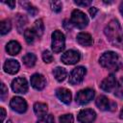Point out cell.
Here are the masks:
<instances>
[{
  "mask_svg": "<svg viewBox=\"0 0 123 123\" xmlns=\"http://www.w3.org/2000/svg\"><path fill=\"white\" fill-rule=\"evenodd\" d=\"M104 33L111 43L114 45H118L122 42L123 33H122L121 26L116 19H112L107 24V26L105 27Z\"/></svg>",
  "mask_w": 123,
  "mask_h": 123,
  "instance_id": "obj_1",
  "label": "cell"
},
{
  "mask_svg": "<svg viewBox=\"0 0 123 123\" xmlns=\"http://www.w3.org/2000/svg\"><path fill=\"white\" fill-rule=\"evenodd\" d=\"M119 11H120V12H121V14H122V16H123V1L120 3V5H119Z\"/></svg>",
  "mask_w": 123,
  "mask_h": 123,
  "instance_id": "obj_37",
  "label": "cell"
},
{
  "mask_svg": "<svg viewBox=\"0 0 123 123\" xmlns=\"http://www.w3.org/2000/svg\"><path fill=\"white\" fill-rule=\"evenodd\" d=\"M10 106L13 111H15L16 112H19V113H23L27 110L26 101L23 98L19 97V96L13 97L10 102Z\"/></svg>",
  "mask_w": 123,
  "mask_h": 123,
  "instance_id": "obj_10",
  "label": "cell"
},
{
  "mask_svg": "<svg viewBox=\"0 0 123 123\" xmlns=\"http://www.w3.org/2000/svg\"><path fill=\"white\" fill-rule=\"evenodd\" d=\"M72 23H71V21H69L68 19H65L64 21H63V27L67 30V31H70L71 29H72Z\"/></svg>",
  "mask_w": 123,
  "mask_h": 123,
  "instance_id": "obj_33",
  "label": "cell"
},
{
  "mask_svg": "<svg viewBox=\"0 0 123 123\" xmlns=\"http://www.w3.org/2000/svg\"><path fill=\"white\" fill-rule=\"evenodd\" d=\"M77 41L82 46H90L93 43V39H92L91 36L85 32L79 33L77 35Z\"/></svg>",
  "mask_w": 123,
  "mask_h": 123,
  "instance_id": "obj_16",
  "label": "cell"
},
{
  "mask_svg": "<svg viewBox=\"0 0 123 123\" xmlns=\"http://www.w3.org/2000/svg\"><path fill=\"white\" fill-rule=\"evenodd\" d=\"M36 37H37V35H36L35 31L33 30V28L32 29H26L24 31V37H25V40L27 41V43H29V44L33 43Z\"/></svg>",
  "mask_w": 123,
  "mask_h": 123,
  "instance_id": "obj_23",
  "label": "cell"
},
{
  "mask_svg": "<svg viewBox=\"0 0 123 123\" xmlns=\"http://www.w3.org/2000/svg\"><path fill=\"white\" fill-rule=\"evenodd\" d=\"M86 73V70L85 67L83 66L75 67L69 75V83L71 85H79L84 80Z\"/></svg>",
  "mask_w": 123,
  "mask_h": 123,
  "instance_id": "obj_6",
  "label": "cell"
},
{
  "mask_svg": "<svg viewBox=\"0 0 123 123\" xmlns=\"http://www.w3.org/2000/svg\"><path fill=\"white\" fill-rule=\"evenodd\" d=\"M114 94L116 97L123 99V78H121L116 84V86L114 88Z\"/></svg>",
  "mask_w": 123,
  "mask_h": 123,
  "instance_id": "obj_25",
  "label": "cell"
},
{
  "mask_svg": "<svg viewBox=\"0 0 123 123\" xmlns=\"http://www.w3.org/2000/svg\"><path fill=\"white\" fill-rule=\"evenodd\" d=\"M12 88L16 93H26L28 91V83L24 78H15L12 82Z\"/></svg>",
  "mask_w": 123,
  "mask_h": 123,
  "instance_id": "obj_9",
  "label": "cell"
},
{
  "mask_svg": "<svg viewBox=\"0 0 123 123\" xmlns=\"http://www.w3.org/2000/svg\"><path fill=\"white\" fill-rule=\"evenodd\" d=\"M60 123H73L74 118L72 114H63L60 117Z\"/></svg>",
  "mask_w": 123,
  "mask_h": 123,
  "instance_id": "obj_28",
  "label": "cell"
},
{
  "mask_svg": "<svg viewBox=\"0 0 123 123\" xmlns=\"http://www.w3.org/2000/svg\"><path fill=\"white\" fill-rule=\"evenodd\" d=\"M4 70L9 74H15L19 70V63L15 60H8L4 63Z\"/></svg>",
  "mask_w": 123,
  "mask_h": 123,
  "instance_id": "obj_15",
  "label": "cell"
},
{
  "mask_svg": "<svg viewBox=\"0 0 123 123\" xmlns=\"http://www.w3.org/2000/svg\"><path fill=\"white\" fill-rule=\"evenodd\" d=\"M36 62H37V57H36V55H34V54L28 53V54H26V55L23 57V62H24V64H25L26 66H28V67L34 66L35 63H36Z\"/></svg>",
  "mask_w": 123,
  "mask_h": 123,
  "instance_id": "obj_20",
  "label": "cell"
},
{
  "mask_svg": "<svg viewBox=\"0 0 123 123\" xmlns=\"http://www.w3.org/2000/svg\"><path fill=\"white\" fill-rule=\"evenodd\" d=\"M53 74H54V77L56 78L57 81L59 82H62L65 78H66V75H67V72L66 70L63 68V67H56L54 70H53Z\"/></svg>",
  "mask_w": 123,
  "mask_h": 123,
  "instance_id": "obj_19",
  "label": "cell"
},
{
  "mask_svg": "<svg viewBox=\"0 0 123 123\" xmlns=\"http://www.w3.org/2000/svg\"><path fill=\"white\" fill-rule=\"evenodd\" d=\"M6 50H7V52H8L10 55L15 56V55H17V54L20 52L21 46H20V44H19L17 41L12 40V41H10V42L7 44Z\"/></svg>",
  "mask_w": 123,
  "mask_h": 123,
  "instance_id": "obj_17",
  "label": "cell"
},
{
  "mask_svg": "<svg viewBox=\"0 0 123 123\" xmlns=\"http://www.w3.org/2000/svg\"><path fill=\"white\" fill-rule=\"evenodd\" d=\"M33 30L35 31L37 37H41L42 36L43 31H44V25H43V22H42L41 19H37L35 22V25L33 27Z\"/></svg>",
  "mask_w": 123,
  "mask_h": 123,
  "instance_id": "obj_21",
  "label": "cell"
},
{
  "mask_svg": "<svg viewBox=\"0 0 123 123\" xmlns=\"http://www.w3.org/2000/svg\"><path fill=\"white\" fill-rule=\"evenodd\" d=\"M15 22H16V25H17L18 32H21L22 28H23V27L25 26V24L27 23V18H26V16H24V15H22V14H17V15H16Z\"/></svg>",
  "mask_w": 123,
  "mask_h": 123,
  "instance_id": "obj_24",
  "label": "cell"
},
{
  "mask_svg": "<svg viewBox=\"0 0 123 123\" xmlns=\"http://www.w3.org/2000/svg\"><path fill=\"white\" fill-rule=\"evenodd\" d=\"M94 90L91 88H86V89H82L80 90L75 97L76 103L80 104V105H86L87 103H89L93 97H94Z\"/></svg>",
  "mask_w": 123,
  "mask_h": 123,
  "instance_id": "obj_5",
  "label": "cell"
},
{
  "mask_svg": "<svg viewBox=\"0 0 123 123\" xmlns=\"http://www.w3.org/2000/svg\"><path fill=\"white\" fill-rule=\"evenodd\" d=\"M70 21H71L72 25L77 27L78 29H84L88 24V19H87L86 15L80 10H74L72 12Z\"/></svg>",
  "mask_w": 123,
  "mask_h": 123,
  "instance_id": "obj_3",
  "label": "cell"
},
{
  "mask_svg": "<svg viewBox=\"0 0 123 123\" xmlns=\"http://www.w3.org/2000/svg\"><path fill=\"white\" fill-rule=\"evenodd\" d=\"M31 85L34 88H36L37 90H41L46 85V80L43 75L36 73V74L32 75V77H31Z\"/></svg>",
  "mask_w": 123,
  "mask_h": 123,
  "instance_id": "obj_13",
  "label": "cell"
},
{
  "mask_svg": "<svg viewBox=\"0 0 123 123\" xmlns=\"http://www.w3.org/2000/svg\"><path fill=\"white\" fill-rule=\"evenodd\" d=\"M88 12H89V14H90V16H91V17H94V16H95V14L97 13L98 10H97L95 7H91V8L89 9V11H88Z\"/></svg>",
  "mask_w": 123,
  "mask_h": 123,
  "instance_id": "obj_34",
  "label": "cell"
},
{
  "mask_svg": "<svg viewBox=\"0 0 123 123\" xmlns=\"http://www.w3.org/2000/svg\"><path fill=\"white\" fill-rule=\"evenodd\" d=\"M20 4H21V5H22V6H23L27 11H28V12H29V13H31V15H33V16H34V15H36V14L37 13V9H36L32 4H30L29 2H22V1H21V2H20Z\"/></svg>",
  "mask_w": 123,
  "mask_h": 123,
  "instance_id": "obj_26",
  "label": "cell"
},
{
  "mask_svg": "<svg viewBox=\"0 0 123 123\" xmlns=\"http://www.w3.org/2000/svg\"><path fill=\"white\" fill-rule=\"evenodd\" d=\"M52 50L55 53H60L62 52L64 47H65V38H64V35L56 30L53 32L52 34Z\"/></svg>",
  "mask_w": 123,
  "mask_h": 123,
  "instance_id": "obj_4",
  "label": "cell"
},
{
  "mask_svg": "<svg viewBox=\"0 0 123 123\" xmlns=\"http://www.w3.org/2000/svg\"><path fill=\"white\" fill-rule=\"evenodd\" d=\"M74 3L78 6H82V7H86L88 5L91 4V1H74Z\"/></svg>",
  "mask_w": 123,
  "mask_h": 123,
  "instance_id": "obj_32",
  "label": "cell"
},
{
  "mask_svg": "<svg viewBox=\"0 0 123 123\" xmlns=\"http://www.w3.org/2000/svg\"><path fill=\"white\" fill-rule=\"evenodd\" d=\"M37 123H55L54 117L51 114H46L42 117H40V119L37 121Z\"/></svg>",
  "mask_w": 123,
  "mask_h": 123,
  "instance_id": "obj_29",
  "label": "cell"
},
{
  "mask_svg": "<svg viewBox=\"0 0 123 123\" xmlns=\"http://www.w3.org/2000/svg\"><path fill=\"white\" fill-rule=\"evenodd\" d=\"M0 111H1V122H3L4 119H5V116H6V111H5L3 107L0 108Z\"/></svg>",
  "mask_w": 123,
  "mask_h": 123,
  "instance_id": "obj_35",
  "label": "cell"
},
{
  "mask_svg": "<svg viewBox=\"0 0 123 123\" xmlns=\"http://www.w3.org/2000/svg\"><path fill=\"white\" fill-rule=\"evenodd\" d=\"M6 123H12V121H11V120H8V121H7Z\"/></svg>",
  "mask_w": 123,
  "mask_h": 123,
  "instance_id": "obj_39",
  "label": "cell"
},
{
  "mask_svg": "<svg viewBox=\"0 0 123 123\" xmlns=\"http://www.w3.org/2000/svg\"><path fill=\"white\" fill-rule=\"evenodd\" d=\"M11 29H12V23H11V20L10 19H5V20H2L1 21V23H0V32H1V35H5V34L9 33Z\"/></svg>",
  "mask_w": 123,
  "mask_h": 123,
  "instance_id": "obj_22",
  "label": "cell"
},
{
  "mask_svg": "<svg viewBox=\"0 0 123 123\" xmlns=\"http://www.w3.org/2000/svg\"><path fill=\"white\" fill-rule=\"evenodd\" d=\"M5 4H7L8 6H10L11 9H13L15 7V1H8V2H4Z\"/></svg>",
  "mask_w": 123,
  "mask_h": 123,
  "instance_id": "obj_36",
  "label": "cell"
},
{
  "mask_svg": "<svg viewBox=\"0 0 123 123\" xmlns=\"http://www.w3.org/2000/svg\"><path fill=\"white\" fill-rule=\"evenodd\" d=\"M8 93V88L6 87V86H5V84H1V98H2V100H4V98H5V95Z\"/></svg>",
  "mask_w": 123,
  "mask_h": 123,
  "instance_id": "obj_31",
  "label": "cell"
},
{
  "mask_svg": "<svg viewBox=\"0 0 123 123\" xmlns=\"http://www.w3.org/2000/svg\"><path fill=\"white\" fill-rule=\"evenodd\" d=\"M95 104L101 111H114L116 109V104L104 95H100L96 99Z\"/></svg>",
  "mask_w": 123,
  "mask_h": 123,
  "instance_id": "obj_8",
  "label": "cell"
},
{
  "mask_svg": "<svg viewBox=\"0 0 123 123\" xmlns=\"http://www.w3.org/2000/svg\"><path fill=\"white\" fill-rule=\"evenodd\" d=\"M50 6H51V10L55 12H60L62 8V4L61 1H51Z\"/></svg>",
  "mask_w": 123,
  "mask_h": 123,
  "instance_id": "obj_27",
  "label": "cell"
},
{
  "mask_svg": "<svg viewBox=\"0 0 123 123\" xmlns=\"http://www.w3.org/2000/svg\"><path fill=\"white\" fill-rule=\"evenodd\" d=\"M34 111H35V113L37 116L42 117V116L46 115V112H47V105L44 104V103L37 102L34 105Z\"/></svg>",
  "mask_w": 123,
  "mask_h": 123,
  "instance_id": "obj_18",
  "label": "cell"
},
{
  "mask_svg": "<svg viewBox=\"0 0 123 123\" xmlns=\"http://www.w3.org/2000/svg\"><path fill=\"white\" fill-rule=\"evenodd\" d=\"M100 64L109 70H118L120 67V61L116 53L108 51L105 52L99 59Z\"/></svg>",
  "mask_w": 123,
  "mask_h": 123,
  "instance_id": "obj_2",
  "label": "cell"
},
{
  "mask_svg": "<svg viewBox=\"0 0 123 123\" xmlns=\"http://www.w3.org/2000/svg\"><path fill=\"white\" fill-rule=\"evenodd\" d=\"M120 118L123 119V108H122V110L120 111Z\"/></svg>",
  "mask_w": 123,
  "mask_h": 123,
  "instance_id": "obj_38",
  "label": "cell"
},
{
  "mask_svg": "<svg viewBox=\"0 0 123 123\" xmlns=\"http://www.w3.org/2000/svg\"><path fill=\"white\" fill-rule=\"evenodd\" d=\"M96 118V113L91 109L82 110L78 113V120L81 123H92Z\"/></svg>",
  "mask_w": 123,
  "mask_h": 123,
  "instance_id": "obj_11",
  "label": "cell"
},
{
  "mask_svg": "<svg viewBox=\"0 0 123 123\" xmlns=\"http://www.w3.org/2000/svg\"><path fill=\"white\" fill-rule=\"evenodd\" d=\"M42 60H43L45 62L49 63V62H51L53 61V55L51 54L50 51L45 50V51H43V53H42Z\"/></svg>",
  "mask_w": 123,
  "mask_h": 123,
  "instance_id": "obj_30",
  "label": "cell"
},
{
  "mask_svg": "<svg viewBox=\"0 0 123 123\" xmlns=\"http://www.w3.org/2000/svg\"><path fill=\"white\" fill-rule=\"evenodd\" d=\"M115 86H116V79L113 74H110L107 78H105L102 81L100 85V87L107 92H111L113 88H115Z\"/></svg>",
  "mask_w": 123,
  "mask_h": 123,
  "instance_id": "obj_12",
  "label": "cell"
},
{
  "mask_svg": "<svg viewBox=\"0 0 123 123\" xmlns=\"http://www.w3.org/2000/svg\"><path fill=\"white\" fill-rule=\"evenodd\" d=\"M81 59V55L76 50H68L62 55V62L65 64H75Z\"/></svg>",
  "mask_w": 123,
  "mask_h": 123,
  "instance_id": "obj_7",
  "label": "cell"
},
{
  "mask_svg": "<svg viewBox=\"0 0 123 123\" xmlns=\"http://www.w3.org/2000/svg\"><path fill=\"white\" fill-rule=\"evenodd\" d=\"M56 95L57 97L64 104H70L71 102V98H72V95H71V92L70 90H68L67 88H64V87H60L56 90Z\"/></svg>",
  "mask_w": 123,
  "mask_h": 123,
  "instance_id": "obj_14",
  "label": "cell"
}]
</instances>
